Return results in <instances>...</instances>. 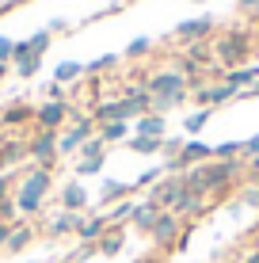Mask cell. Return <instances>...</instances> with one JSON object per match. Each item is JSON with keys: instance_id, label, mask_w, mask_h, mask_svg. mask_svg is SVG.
<instances>
[{"instance_id": "6da1fadb", "label": "cell", "mask_w": 259, "mask_h": 263, "mask_svg": "<svg viewBox=\"0 0 259 263\" xmlns=\"http://www.w3.org/2000/svg\"><path fill=\"white\" fill-rule=\"evenodd\" d=\"M53 191V172L50 168H38V164H31L19 176V183H15V210H19V217H38L42 214V206H46V195Z\"/></svg>"}, {"instance_id": "7a4b0ae2", "label": "cell", "mask_w": 259, "mask_h": 263, "mask_svg": "<svg viewBox=\"0 0 259 263\" xmlns=\"http://www.w3.org/2000/svg\"><path fill=\"white\" fill-rule=\"evenodd\" d=\"M252 34L248 31H225L217 42H213V58L225 65V72L229 69H244L248 65V58H252Z\"/></svg>"}, {"instance_id": "3957f363", "label": "cell", "mask_w": 259, "mask_h": 263, "mask_svg": "<svg viewBox=\"0 0 259 263\" xmlns=\"http://www.w3.org/2000/svg\"><path fill=\"white\" fill-rule=\"evenodd\" d=\"M27 160L53 172V168H57V160H61V153H57V134H53V130H34V138L27 141Z\"/></svg>"}, {"instance_id": "277c9868", "label": "cell", "mask_w": 259, "mask_h": 263, "mask_svg": "<svg viewBox=\"0 0 259 263\" xmlns=\"http://www.w3.org/2000/svg\"><path fill=\"white\" fill-rule=\"evenodd\" d=\"M69 126V99H46L34 107V130H53L61 134Z\"/></svg>"}, {"instance_id": "5b68a950", "label": "cell", "mask_w": 259, "mask_h": 263, "mask_svg": "<svg viewBox=\"0 0 259 263\" xmlns=\"http://www.w3.org/2000/svg\"><path fill=\"white\" fill-rule=\"evenodd\" d=\"M145 88H149L153 99H160V96H191L187 77L175 72V69H160V72H153V77H145Z\"/></svg>"}, {"instance_id": "8992f818", "label": "cell", "mask_w": 259, "mask_h": 263, "mask_svg": "<svg viewBox=\"0 0 259 263\" xmlns=\"http://www.w3.org/2000/svg\"><path fill=\"white\" fill-rule=\"evenodd\" d=\"M180 237H183V217H175L172 210H160L153 233H149V240H153L160 252H168V248H175V244H180Z\"/></svg>"}, {"instance_id": "52a82bcc", "label": "cell", "mask_w": 259, "mask_h": 263, "mask_svg": "<svg viewBox=\"0 0 259 263\" xmlns=\"http://www.w3.org/2000/svg\"><path fill=\"white\" fill-rule=\"evenodd\" d=\"M57 202H61V210H69V214H88L92 195H88L84 179H69V183L57 191Z\"/></svg>"}, {"instance_id": "ba28073f", "label": "cell", "mask_w": 259, "mask_h": 263, "mask_svg": "<svg viewBox=\"0 0 259 263\" xmlns=\"http://www.w3.org/2000/svg\"><path fill=\"white\" fill-rule=\"evenodd\" d=\"M183 191H187L183 176H168V172H164V179H160V183L153 187V191H149V198H153V202L160 206V210H172V206L183 198Z\"/></svg>"}, {"instance_id": "9c48e42d", "label": "cell", "mask_w": 259, "mask_h": 263, "mask_svg": "<svg viewBox=\"0 0 259 263\" xmlns=\"http://www.w3.org/2000/svg\"><path fill=\"white\" fill-rule=\"evenodd\" d=\"M210 31H213V15H198V20H183V23H175V31H172V39L175 42H206L210 39Z\"/></svg>"}, {"instance_id": "30bf717a", "label": "cell", "mask_w": 259, "mask_h": 263, "mask_svg": "<svg viewBox=\"0 0 259 263\" xmlns=\"http://www.w3.org/2000/svg\"><path fill=\"white\" fill-rule=\"evenodd\" d=\"M92 119H95V126H103V122H133V111H130L126 99L118 96V99H103V103H95Z\"/></svg>"}, {"instance_id": "8fae6325", "label": "cell", "mask_w": 259, "mask_h": 263, "mask_svg": "<svg viewBox=\"0 0 259 263\" xmlns=\"http://www.w3.org/2000/svg\"><path fill=\"white\" fill-rule=\"evenodd\" d=\"M38 69H42V58L27 50V42H15V53H12V72H15L19 80H34V77H38Z\"/></svg>"}, {"instance_id": "7c38bea8", "label": "cell", "mask_w": 259, "mask_h": 263, "mask_svg": "<svg viewBox=\"0 0 259 263\" xmlns=\"http://www.w3.org/2000/svg\"><path fill=\"white\" fill-rule=\"evenodd\" d=\"M191 96L198 99L202 107H210V111H213V107H221V103H229V99H236L240 92H236V88H229L225 80H221V84H202V88H194Z\"/></svg>"}, {"instance_id": "4fadbf2b", "label": "cell", "mask_w": 259, "mask_h": 263, "mask_svg": "<svg viewBox=\"0 0 259 263\" xmlns=\"http://www.w3.org/2000/svg\"><path fill=\"white\" fill-rule=\"evenodd\" d=\"M80 221H84V214H69V210H57L46 221V237L53 240H61V237H69V233H76L80 229Z\"/></svg>"}, {"instance_id": "5bb4252c", "label": "cell", "mask_w": 259, "mask_h": 263, "mask_svg": "<svg viewBox=\"0 0 259 263\" xmlns=\"http://www.w3.org/2000/svg\"><path fill=\"white\" fill-rule=\"evenodd\" d=\"M156 217H160V206L153 202V198H145V202H137V206H133L130 225H133L137 233H145V237H149V233H153V225H156Z\"/></svg>"}, {"instance_id": "9a60e30c", "label": "cell", "mask_w": 259, "mask_h": 263, "mask_svg": "<svg viewBox=\"0 0 259 263\" xmlns=\"http://www.w3.org/2000/svg\"><path fill=\"white\" fill-rule=\"evenodd\" d=\"M27 122H34V107L23 103V99H15V103H8L4 111H0V126H8V130L27 126Z\"/></svg>"}, {"instance_id": "2e32d148", "label": "cell", "mask_w": 259, "mask_h": 263, "mask_svg": "<svg viewBox=\"0 0 259 263\" xmlns=\"http://www.w3.org/2000/svg\"><path fill=\"white\" fill-rule=\"evenodd\" d=\"M107 229H111V225H107V214H84L76 237H80V244H99V237Z\"/></svg>"}, {"instance_id": "e0dca14e", "label": "cell", "mask_w": 259, "mask_h": 263, "mask_svg": "<svg viewBox=\"0 0 259 263\" xmlns=\"http://www.w3.org/2000/svg\"><path fill=\"white\" fill-rule=\"evenodd\" d=\"M23 160H27V141H19V138H4L0 141V172L23 164Z\"/></svg>"}, {"instance_id": "ac0fdd59", "label": "cell", "mask_w": 259, "mask_h": 263, "mask_svg": "<svg viewBox=\"0 0 259 263\" xmlns=\"http://www.w3.org/2000/svg\"><path fill=\"white\" fill-rule=\"evenodd\" d=\"M133 134H137V138H168V119L164 115H141L137 122H133Z\"/></svg>"}, {"instance_id": "d6986e66", "label": "cell", "mask_w": 259, "mask_h": 263, "mask_svg": "<svg viewBox=\"0 0 259 263\" xmlns=\"http://www.w3.org/2000/svg\"><path fill=\"white\" fill-rule=\"evenodd\" d=\"M130 195H133V183H122V179H103L99 183V206H114Z\"/></svg>"}, {"instance_id": "ffe728a7", "label": "cell", "mask_w": 259, "mask_h": 263, "mask_svg": "<svg viewBox=\"0 0 259 263\" xmlns=\"http://www.w3.org/2000/svg\"><path fill=\"white\" fill-rule=\"evenodd\" d=\"M34 240V225H27V221H15L12 225V237H8V256H15V252H23L27 248V244H31Z\"/></svg>"}, {"instance_id": "44dd1931", "label": "cell", "mask_w": 259, "mask_h": 263, "mask_svg": "<svg viewBox=\"0 0 259 263\" xmlns=\"http://www.w3.org/2000/svg\"><path fill=\"white\" fill-rule=\"evenodd\" d=\"M99 138H103L107 145L130 141V138H133V122H103V126H99Z\"/></svg>"}, {"instance_id": "7402d4cb", "label": "cell", "mask_w": 259, "mask_h": 263, "mask_svg": "<svg viewBox=\"0 0 259 263\" xmlns=\"http://www.w3.org/2000/svg\"><path fill=\"white\" fill-rule=\"evenodd\" d=\"M95 248H99V256H118V252L126 248V233L111 225V229H107L103 237H99V244H95Z\"/></svg>"}, {"instance_id": "603a6c76", "label": "cell", "mask_w": 259, "mask_h": 263, "mask_svg": "<svg viewBox=\"0 0 259 263\" xmlns=\"http://www.w3.org/2000/svg\"><path fill=\"white\" fill-rule=\"evenodd\" d=\"M210 119H213L210 107H198V111H191V115L183 119V134H187V138H198V134L206 130V122H210Z\"/></svg>"}, {"instance_id": "cb8c5ba5", "label": "cell", "mask_w": 259, "mask_h": 263, "mask_svg": "<svg viewBox=\"0 0 259 263\" xmlns=\"http://www.w3.org/2000/svg\"><path fill=\"white\" fill-rule=\"evenodd\" d=\"M133 206H137V202H133V198H122V202H114L111 210H107V225H114V229H122V225H126L130 217H133Z\"/></svg>"}, {"instance_id": "d4e9b609", "label": "cell", "mask_w": 259, "mask_h": 263, "mask_svg": "<svg viewBox=\"0 0 259 263\" xmlns=\"http://www.w3.org/2000/svg\"><path fill=\"white\" fill-rule=\"evenodd\" d=\"M107 149H111V145H107L99 134H95V138H88L84 145H80V153H76V160H107Z\"/></svg>"}, {"instance_id": "484cf974", "label": "cell", "mask_w": 259, "mask_h": 263, "mask_svg": "<svg viewBox=\"0 0 259 263\" xmlns=\"http://www.w3.org/2000/svg\"><path fill=\"white\" fill-rule=\"evenodd\" d=\"M160 145H164V138H137V134H133V138L126 141V149L137 153V157H156Z\"/></svg>"}, {"instance_id": "4316f807", "label": "cell", "mask_w": 259, "mask_h": 263, "mask_svg": "<svg viewBox=\"0 0 259 263\" xmlns=\"http://www.w3.org/2000/svg\"><path fill=\"white\" fill-rule=\"evenodd\" d=\"M80 77H84V65H80V61H61V65L53 69V80H57V84H73Z\"/></svg>"}, {"instance_id": "83f0119b", "label": "cell", "mask_w": 259, "mask_h": 263, "mask_svg": "<svg viewBox=\"0 0 259 263\" xmlns=\"http://www.w3.org/2000/svg\"><path fill=\"white\" fill-rule=\"evenodd\" d=\"M114 65H118V53H103V58H95V61L84 65V77H99V72L114 69Z\"/></svg>"}, {"instance_id": "f1b7e54d", "label": "cell", "mask_w": 259, "mask_h": 263, "mask_svg": "<svg viewBox=\"0 0 259 263\" xmlns=\"http://www.w3.org/2000/svg\"><path fill=\"white\" fill-rule=\"evenodd\" d=\"M23 42H27V50H31V53L46 58V50H50V42H53V34H50V31H34L31 39H23Z\"/></svg>"}, {"instance_id": "f546056e", "label": "cell", "mask_w": 259, "mask_h": 263, "mask_svg": "<svg viewBox=\"0 0 259 263\" xmlns=\"http://www.w3.org/2000/svg\"><path fill=\"white\" fill-rule=\"evenodd\" d=\"M160 179H164V164H160V168H149V172H141V176L133 179V191H145V187L153 191V187L160 183Z\"/></svg>"}, {"instance_id": "4dcf8cb0", "label": "cell", "mask_w": 259, "mask_h": 263, "mask_svg": "<svg viewBox=\"0 0 259 263\" xmlns=\"http://www.w3.org/2000/svg\"><path fill=\"white\" fill-rule=\"evenodd\" d=\"M149 53H153V39H149V34H141V39H133L130 46H126V58H133V61L149 58Z\"/></svg>"}, {"instance_id": "1f68e13d", "label": "cell", "mask_w": 259, "mask_h": 263, "mask_svg": "<svg viewBox=\"0 0 259 263\" xmlns=\"http://www.w3.org/2000/svg\"><path fill=\"white\" fill-rule=\"evenodd\" d=\"M240 157V141H221L213 145V160H236Z\"/></svg>"}, {"instance_id": "d6a6232c", "label": "cell", "mask_w": 259, "mask_h": 263, "mask_svg": "<svg viewBox=\"0 0 259 263\" xmlns=\"http://www.w3.org/2000/svg\"><path fill=\"white\" fill-rule=\"evenodd\" d=\"M103 164H107V160H76V179H88V176H99V172H103Z\"/></svg>"}, {"instance_id": "836d02e7", "label": "cell", "mask_w": 259, "mask_h": 263, "mask_svg": "<svg viewBox=\"0 0 259 263\" xmlns=\"http://www.w3.org/2000/svg\"><path fill=\"white\" fill-rule=\"evenodd\" d=\"M236 202H240V206H248V210H259V183H248L244 191H240Z\"/></svg>"}, {"instance_id": "e575fe53", "label": "cell", "mask_w": 259, "mask_h": 263, "mask_svg": "<svg viewBox=\"0 0 259 263\" xmlns=\"http://www.w3.org/2000/svg\"><path fill=\"white\" fill-rule=\"evenodd\" d=\"M0 221H4V225H15V221H19V210H15V198H4V202H0Z\"/></svg>"}, {"instance_id": "d590c367", "label": "cell", "mask_w": 259, "mask_h": 263, "mask_svg": "<svg viewBox=\"0 0 259 263\" xmlns=\"http://www.w3.org/2000/svg\"><path fill=\"white\" fill-rule=\"evenodd\" d=\"M183 141L187 138H180V134H175V138H172V134H168V138H164V145H160V153H164V157H180V149H183Z\"/></svg>"}, {"instance_id": "8d00e7d4", "label": "cell", "mask_w": 259, "mask_h": 263, "mask_svg": "<svg viewBox=\"0 0 259 263\" xmlns=\"http://www.w3.org/2000/svg\"><path fill=\"white\" fill-rule=\"evenodd\" d=\"M15 183H19V179H15L12 172H0V202H4V198H12V191H15Z\"/></svg>"}, {"instance_id": "74e56055", "label": "cell", "mask_w": 259, "mask_h": 263, "mask_svg": "<svg viewBox=\"0 0 259 263\" xmlns=\"http://www.w3.org/2000/svg\"><path fill=\"white\" fill-rule=\"evenodd\" d=\"M240 157H244V160L259 157V134H252V138H248V141H240Z\"/></svg>"}, {"instance_id": "f35d334b", "label": "cell", "mask_w": 259, "mask_h": 263, "mask_svg": "<svg viewBox=\"0 0 259 263\" xmlns=\"http://www.w3.org/2000/svg\"><path fill=\"white\" fill-rule=\"evenodd\" d=\"M12 53H15V39L0 34V61H4V65H12Z\"/></svg>"}, {"instance_id": "ab89813d", "label": "cell", "mask_w": 259, "mask_h": 263, "mask_svg": "<svg viewBox=\"0 0 259 263\" xmlns=\"http://www.w3.org/2000/svg\"><path fill=\"white\" fill-rule=\"evenodd\" d=\"M92 256H99V248H95V244H80V248L73 252V259H92Z\"/></svg>"}, {"instance_id": "60d3db41", "label": "cell", "mask_w": 259, "mask_h": 263, "mask_svg": "<svg viewBox=\"0 0 259 263\" xmlns=\"http://www.w3.org/2000/svg\"><path fill=\"white\" fill-rule=\"evenodd\" d=\"M46 99H65V84L50 80V84H46Z\"/></svg>"}, {"instance_id": "b9f144b4", "label": "cell", "mask_w": 259, "mask_h": 263, "mask_svg": "<svg viewBox=\"0 0 259 263\" xmlns=\"http://www.w3.org/2000/svg\"><path fill=\"white\" fill-rule=\"evenodd\" d=\"M248 179H252V183H259V157L248 160Z\"/></svg>"}, {"instance_id": "7bdbcfd3", "label": "cell", "mask_w": 259, "mask_h": 263, "mask_svg": "<svg viewBox=\"0 0 259 263\" xmlns=\"http://www.w3.org/2000/svg\"><path fill=\"white\" fill-rule=\"evenodd\" d=\"M236 8H240V12H244V15H252L255 8H259V0H236Z\"/></svg>"}, {"instance_id": "ee69618b", "label": "cell", "mask_w": 259, "mask_h": 263, "mask_svg": "<svg viewBox=\"0 0 259 263\" xmlns=\"http://www.w3.org/2000/svg\"><path fill=\"white\" fill-rule=\"evenodd\" d=\"M46 31H50V34H61V31H69V23H65V20H50Z\"/></svg>"}, {"instance_id": "f6af8a7d", "label": "cell", "mask_w": 259, "mask_h": 263, "mask_svg": "<svg viewBox=\"0 0 259 263\" xmlns=\"http://www.w3.org/2000/svg\"><path fill=\"white\" fill-rule=\"evenodd\" d=\"M8 237H12V225H4V221H0V252L8 248Z\"/></svg>"}, {"instance_id": "bcb514c9", "label": "cell", "mask_w": 259, "mask_h": 263, "mask_svg": "<svg viewBox=\"0 0 259 263\" xmlns=\"http://www.w3.org/2000/svg\"><path fill=\"white\" fill-rule=\"evenodd\" d=\"M240 263H259V248H255V252H248V256L240 259Z\"/></svg>"}, {"instance_id": "7dc6e473", "label": "cell", "mask_w": 259, "mask_h": 263, "mask_svg": "<svg viewBox=\"0 0 259 263\" xmlns=\"http://www.w3.org/2000/svg\"><path fill=\"white\" fill-rule=\"evenodd\" d=\"M130 263H156V256H137V259H130Z\"/></svg>"}, {"instance_id": "c3c4849f", "label": "cell", "mask_w": 259, "mask_h": 263, "mask_svg": "<svg viewBox=\"0 0 259 263\" xmlns=\"http://www.w3.org/2000/svg\"><path fill=\"white\" fill-rule=\"evenodd\" d=\"M8 72H12V65H4V61H0V80H8Z\"/></svg>"}, {"instance_id": "681fc988", "label": "cell", "mask_w": 259, "mask_h": 263, "mask_svg": "<svg viewBox=\"0 0 259 263\" xmlns=\"http://www.w3.org/2000/svg\"><path fill=\"white\" fill-rule=\"evenodd\" d=\"M0 8H12V0H0Z\"/></svg>"}, {"instance_id": "f907efd6", "label": "cell", "mask_w": 259, "mask_h": 263, "mask_svg": "<svg viewBox=\"0 0 259 263\" xmlns=\"http://www.w3.org/2000/svg\"><path fill=\"white\" fill-rule=\"evenodd\" d=\"M252 20H259V8H255V12H252Z\"/></svg>"}, {"instance_id": "816d5d0a", "label": "cell", "mask_w": 259, "mask_h": 263, "mask_svg": "<svg viewBox=\"0 0 259 263\" xmlns=\"http://www.w3.org/2000/svg\"><path fill=\"white\" fill-rule=\"evenodd\" d=\"M27 263H42V259H27Z\"/></svg>"}, {"instance_id": "f5cc1de1", "label": "cell", "mask_w": 259, "mask_h": 263, "mask_svg": "<svg viewBox=\"0 0 259 263\" xmlns=\"http://www.w3.org/2000/svg\"><path fill=\"white\" fill-rule=\"evenodd\" d=\"M0 141H4V138H0Z\"/></svg>"}]
</instances>
